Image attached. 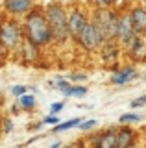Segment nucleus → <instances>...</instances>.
<instances>
[{
  "label": "nucleus",
  "mask_w": 146,
  "mask_h": 148,
  "mask_svg": "<svg viewBox=\"0 0 146 148\" xmlns=\"http://www.w3.org/2000/svg\"><path fill=\"white\" fill-rule=\"evenodd\" d=\"M22 30H24V39L30 45L37 46V48H46L54 43L52 30L48 26L46 15H44L43 6H33L31 11L22 18Z\"/></svg>",
  "instance_id": "1"
},
{
  "label": "nucleus",
  "mask_w": 146,
  "mask_h": 148,
  "mask_svg": "<svg viewBox=\"0 0 146 148\" xmlns=\"http://www.w3.org/2000/svg\"><path fill=\"white\" fill-rule=\"evenodd\" d=\"M44 8V15H46L48 26L52 30V37L56 45H65L70 35H68V28H67V6L63 2H48Z\"/></svg>",
  "instance_id": "2"
},
{
  "label": "nucleus",
  "mask_w": 146,
  "mask_h": 148,
  "mask_svg": "<svg viewBox=\"0 0 146 148\" xmlns=\"http://www.w3.org/2000/svg\"><path fill=\"white\" fill-rule=\"evenodd\" d=\"M0 43L8 52H17L20 48V45L24 43V30L19 18H0Z\"/></svg>",
  "instance_id": "3"
},
{
  "label": "nucleus",
  "mask_w": 146,
  "mask_h": 148,
  "mask_svg": "<svg viewBox=\"0 0 146 148\" xmlns=\"http://www.w3.org/2000/svg\"><path fill=\"white\" fill-rule=\"evenodd\" d=\"M89 148H118V137H117V126L102 128L100 132L85 133Z\"/></svg>",
  "instance_id": "4"
},
{
  "label": "nucleus",
  "mask_w": 146,
  "mask_h": 148,
  "mask_svg": "<svg viewBox=\"0 0 146 148\" xmlns=\"http://www.w3.org/2000/svg\"><path fill=\"white\" fill-rule=\"evenodd\" d=\"M89 18H91V11L83 9L80 4L67 8V28H68V35H70L72 41L83 30V26L89 22Z\"/></svg>",
  "instance_id": "5"
},
{
  "label": "nucleus",
  "mask_w": 146,
  "mask_h": 148,
  "mask_svg": "<svg viewBox=\"0 0 146 148\" xmlns=\"http://www.w3.org/2000/svg\"><path fill=\"white\" fill-rule=\"evenodd\" d=\"M74 43L78 45V48L81 50V52L94 54V52L100 50V46L104 45V41L100 39V35L96 34V30H94V26L91 24V18H89V22L83 26V30L78 34V37L74 39Z\"/></svg>",
  "instance_id": "6"
},
{
  "label": "nucleus",
  "mask_w": 146,
  "mask_h": 148,
  "mask_svg": "<svg viewBox=\"0 0 146 148\" xmlns=\"http://www.w3.org/2000/svg\"><path fill=\"white\" fill-rule=\"evenodd\" d=\"M120 11V22H118V45L122 46V50L128 48V45L135 39V30L131 26V18H130V6H126Z\"/></svg>",
  "instance_id": "7"
},
{
  "label": "nucleus",
  "mask_w": 146,
  "mask_h": 148,
  "mask_svg": "<svg viewBox=\"0 0 146 148\" xmlns=\"http://www.w3.org/2000/svg\"><path fill=\"white\" fill-rule=\"evenodd\" d=\"M137 78H141L137 67L133 63H128V65H120L117 71H113L109 74V83L115 87H122V85H128V83L135 82Z\"/></svg>",
  "instance_id": "8"
},
{
  "label": "nucleus",
  "mask_w": 146,
  "mask_h": 148,
  "mask_svg": "<svg viewBox=\"0 0 146 148\" xmlns=\"http://www.w3.org/2000/svg\"><path fill=\"white\" fill-rule=\"evenodd\" d=\"M33 6V0H4L2 2V9L8 13V17L13 18H24Z\"/></svg>",
  "instance_id": "9"
},
{
  "label": "nucleus",
  "mask_w": 146,
  "mask_h": 148,
  "mask_svg": "<svg viewBox=\"0 0 146 148\" xmlns=\"http://www.w3.org/2000/svg\"><path fill=\"white\" fill-rule=\"evenodd\" d=\"M122 52H124V50H122V46L118 45L117 41H106V43L100 46V50H98L100 59H102V63L106 65L107 69H111L113 65L118 63Z\"/></svg>",
  "instance_id": "10"
},
{
  "label": "nucleus",
  "mask_w": 146,
  "mask_h": 148,
  "mask_svg": "<svg viewBox=\"0 0 146 148\" xmlns=\"http://www.w3.org/2000/svg\"><path fill=\"white\" fill-rule=\"evenodd\" d=\"M130 18H131V26H133L135 34L141 37H146V6H143L141 2L130 6Z\"/></svg>",
  "instance_id": "11"
},
{
  "label": "nucleus",
  "mask_w": 146,
  "mask_h": 148,
  "mask_svg": "<svg viewBox=\"0 0 146 148\" xmlns=\"http://www.w3.org/2000/svg\"><path fill=\"white\" fill-rule=\"evenodd\" d=\"M124 52L130 56V59L133 63H144L146 61V37L135 35V39L128 45Z\"/></svg>",
  "instance_id": "12"
},
{
  "label": "nucleus",
  "mask_w": 146,
  "mask_h": 148,
  "mask_svg": "<svg viewBox=\"0 0 146 148\" xmlns=\"http://www.w3.org/2000/svg\"><path fill=\"white\" fill-rule=\"evenodd\" d=\"M117 137H118V148H124L128 145H137L139 143V132L133 126L117 124Z\"/></svg>",
  "instance_id": "13"
},
{
  "label": "nucleus",
  "mask_w": 146,
  "mask_h": 148,
  "mask_svg": "<svg viewBox=\"0 0 146 148\" xmlns=\"http://www.w3.org/2000/svg\"><path fill=\"white\" fill-rule=\"evenodd\" d=\"M17 52H20V54H22V58H24L28 63H33V61H37V59H39V52H41V48H37V46H33V45H30L28 41L24 39V43L20 45V48L17 50Z\"/></svg>",
  "instance_id": "14"
},
{
  "label": "nucleus",
  "mask_w": 146,
  "mask_h": 148,
  "mask_svg": "<svg viewBox=\"0 0 146 148\" xmlns=\"http://www.w3.org/2000/svg\"><path fill=\"white\" fill-rule=\"evenodd\" d=\"M87 92L89 89L83 83H70V87L67 91H63V96L65 98H83V96H87Z\"/></svg>",
  "instance_id": "15"
},
{
  "label": "nucleus",
  "mask_w": 146,
  "mask_h": 148,
  "mask_svg": "<svg viewBox=\"0 0 146 148\" xmlns=\"http://www.w3.org/2000/svg\"><path fill=\"white\" fill-rule=\"evenodd\" d=\"M83 120V117H74L70 120H65V122H59L57 126H52V132L50 133H63V132H68V130H74L80 126V122Z\"/></svg>",
  "instance_id": "16"
},
{
  "label": "nucleus",
  "mask_w": 146,
  "mask_h": 148,
  "mask_svg": "<svg viewBox=\"0 0 146 148\" xmlns=\"http://www.w3.org/2000/svg\"><path fill=\"white\" fill-rule=\"evenodd\" d=\"M144 115L137 113V111H128V113H122L118 117V124H124V126H133V124L143 122Z\"/></svg>",
  "instance_id": "17"
},
{
  "label": "nucleus",
  "mask_w": 146,
  "mask_h": 148,
  "mask_svg": "<svg viewBox=\"0 0 146 148\" xmlns=\"http://www.w3.org/2000/svg\"><path fill=\"white\" fill-rule=\"evenodd\" d=\"M17 100H19L17 104L20 106V109H22V111H26V113H31V111L37 108V100H35V96H33V95H30V92L22 95L20 98H17Z\"/></svg>",
  "instance_id": "18"
},
{
  "label": "nucleus",
  "mask_w": 146,
  "mask_h": 148,
  "mask_svg": "<svg viewBox=\"0 0 146 148\" xmlns=\"http://www.w3.org/2000/svg\"><path fill=\"white\" fill-rule=\"evenodd\" d=\"M91 9H111L117 8V0H85Z\"/></svg>",
  "instance_id": "19"
},
{
  "label": "nucleus",
  "mask_w": 146,
  "mask_h": 148,
  "mask_svg": "<svg viewBox=\"0 0 146 148\" xmlns=\"http://www.w3.org/2000/svg\"><path fill=\"white\" fill-rule=\"evenodd\" d=\"M100 126V122L96 119H83L80 122V126H78V130L80 132H83V133H91V132H94Z\"/></svg>",
  "instance_id": "20"
},
{
  "label": "nucleus",
  "mask_w": 146,
  "mask_h": 148,
  "mask_svg": "<svg viewBox=\"0 0 146 148\" xmlns=\"http://www.w3.org/2000/svg\"><path fill=\"white\" fill-rule=\"evenodd\" d=\"M67 80L70 82V83H85V82L89 80V74L83 72V71H74V72H70L67 76Z\"/></svg>",
  "instance_id": "21"
},
{
  "label": "nucleus",
  "mask_w": 146,
  "mask_h": 148,
  "mask_svg": "<svg viewBox=\"0 0 146 148\" xmlns=\"http://www.w3.org/2000/svg\"><path fill=\"white\" fill-rule=\"evenodd\" d=\"M13 128H15V124H13V119L10 117H4L2 120H0V130H2L4 135H8V133L13 132Z\"/></svg>",
  "instance_id": "22"
},
{
  "label": "nucleus",
  "mask_w": 146,
  "mask_h": 148,
  "mask_svg": "<svg viewBox=\"0 0 146 148\" xmlns=\"http://www.w3.org/2000/svg\"><path fill=\"white\" fill-rule=\"evenodd\" d=\"M30 91V87H26V85H22V83H17V85H11L10 87V92L15 98H20L22 95H26V92Z\"/></svg>",
  "instance_id": "23"
},
{
  "label": "nucleus",
  "mask_w": 146,
  "mask_h": 148,
  "mask_svg": "<svg viewBox=\"0 0 146 148\" xmlns=\"http://www.w3.org/2000/svg\"><path fill=\"white\" fill-rule=\"evenodd\" d=\"M146 108V95H141L130 102V109H143Z\"/></svg>",
  "instance_id": "24"
},
{
  "label": "nucleus",
  "mask_w": 146,
  "mask_h": 148,
  "mask_svg": "<svg viewBox=\"0 0 146 148\" xmlns=\"http://www.w3.org/2000/svg\"><path fill=\"white\" fill-rule=\"evenodd\" d=\"M61 122V119L57 117V115H46V117H43V124L44 126H57V124Z\"/></svg>",
  "instance_id": "25"
},
{
  "label": "nucleus",
  "mask_w": 146,
  "mask_h": 148,
  "mask_svg": "<svg viewBox=\"0 0 146 148\" xmlns=\"http://www.w3.org/2000/svg\"><path fill=\"white\" fill-rule=\"evenodd\" d=\"M63 109H65V102L63 100H57V102H54V104H50V113L52 115H59Z\"/></svg>",
  "instance_id": "26"
},
{
  "label": "nucleus",
  "mask_w": 146,
  "mask_h": 148,
  "mask_svg": "<svg viewBox=\"0 0 146 148\" xmlns=\"http://www.w3.org/2000/svg\"><path fill=\"white\" fill-rule=\"evenodd\" d=\"M43 126H44V124H43V120H39V122H35V124H30L28 130H30V132H33V130H41Z\"/></svg>",
  "instance_id": "27"
},
{
  "label": "nucleus",
  "mask_w": 146,
  "mask_h": 148,
  "mask_svg": "<svg viewBox=\"0 0 146 148\" xmlns=\"http://www.w3.org/2000/svg\"><path fill=\"white\" fill-rule=\"evenodd\" d=\"M8 54H10V52H8V50H6V48H4V46H2V43H0V61H4Z\"/></svg>",
  "instance_id": "28"
},
{
  "label": "nucleus",
  "mask_w": 146,
  "mask_h": 148,
  "mask_svg": "<svg viewBox=\"0 0 146 148\" xmlns=\"http://www.w3.org/2000/svg\"><path fill=\"white\" fill-rule=\"evenodd\" d=\"M20 111H22V109H20L19 104H13V106H11V113H13V115H19Z\"/></svg>",
  "instance_id": "29"
},
{
  "label": "nucleus",
  "mask_w": 146,
  "mask_h": 148,
  "mask_svg": "<svg viewBox=\"0 0 146 148\" xmlns=\"http://www.w3.org/2000/svg\"><path fill=\"white\" fill-rule=\"evenodd\" d=\"M61 146H63V143L61 141H56V143H52V145L46 146V148H61Z\"/></svg>",
  "instance_id": "30"
},
{
  "label": "nucleus",
  "mask_w": 146,
  "mask_h": 148,
  "mask_svg": "<svg viewBox=\"0 0 146 148\" xmlns=\"http://www.w3.org/2000/svg\"><path fill=\"white\" fill-rule=\"evenodd\" d=\"M61 148H76V145H74V143H72V145H63Z\"/></svg>",
  "instance_id": "31"
},
{
  "label": "nucleus",
  "mask_w": 146,
  "mask_h": 148,
  "mask_svg": "<svg viewBox=\"0 0 146 148\" xmlns=\"http://www.w3.org/2000/svg\"><path fill=\"white\" fill-rule=\"evenodd\" d=\"M141 78H143V82L146 83V71H144V74H141Z\"/></svg>",
  "instance_id": "32"
},
{
  "label": "nucleus",
  "mask_w": 146,
  "mask_h": 148,
  "mask_svg": "<svg viewBox=\"0 0 146 148\" xmlns=\"http://www.w3.org/2000/svg\"><path fill=\"white\" fill-rule=\"evenodd\" d=\"M124 148H137V145H128V146H124Z\"/></svg>",
  "instance_id": "33"
},
{
  "label": "nucleus",
  "mask_w": 146,
  "mask_h": 148,
  "mask_svg": "<svg viewBox=\"0 0 146 148\" xmlns=\"http://www.w3.org/2000/svg\"><path fill=\"white\" fill-rule=\"evenodd\" d=\"M139 2H141V4H143V6H146V0H139Z\"/></svg>",
  "instance_id": "34"
},
{
  "label": "nucleus",
  "mask_w": 146,
  "mask_h": 148,
  "mask_svg": "<svg viewBox=\"0 0 146 148\" xmlns=\"http://www.w3.org/2000/svg\"><path fill=\"white\" fill-rule=\"evenodd\" d=\"M17 148H28V146H17Z\"/></svg>",
  "instance_id": "35"
},
{
  "label": "nucleus",
  "mask_w": 146,
  "mask_h": 148,
  "mask_svg": "<svg viewBox=\"0 0 146 148\" xmlns=\"http://www.w3.org/2000/svg\"><path fill=\"white\" fill-rule=\"evenodd\" d=\"M118 2H120V0H117V4H118Z\"/></svg>",
  "instance_id": "36"
}]
</instances>
